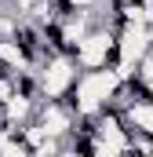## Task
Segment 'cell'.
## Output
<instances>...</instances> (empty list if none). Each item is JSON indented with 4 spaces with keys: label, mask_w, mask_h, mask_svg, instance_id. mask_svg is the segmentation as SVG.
Here are the masks:
<instances>
[{
    "label": "cell",
    "mask_w": 153,
    "mask_h": 157,
    "mask_svg": "<svg viewBox=\"0 0 153 157\" xmlns=\"http://www.w3.org/2000/svg\"><path fill=\"white\" fill-rule=\"evenodd\" d=\"M120 88V73L113 66H102V70H80L76 88L66 95L69 106L76 110V117H95L102 106H110V99Z\"/></svg>",
    "instance_id": "1"
},
{
    "label": "cell",
    "mask_w": 153,
    "mask_h": 157,
    "mask_svg": "<svg viewBox=\"0 0 153 157\" xmlns=\"http://www.w3.org/2000/svg\"><path fill=\"white\" fill-rule=\"evenodd\" d=\"M76 62L80 70H102V66H117L120 51H117V29L113 26H91L88 37L76 48Z\"/></svg>",
    "instance_id": "2"
},
{
    "label": "cell",
    "mask_w": 153,
    "mask_h": 157,
    "mask_svg": "<svg viewBox=\"0 0 153 157\" xmlns=\"http://www.w3.org/2000/svg\"><path fill=\"white\" fill-rule=\"evenodd\" d=\"M76 77H80L76 55H69V51L51 55V59L40 66V91H44V99H66L76 88Z\"/></svg>",
    "instance_id": "3"
},
{
    "label": "cell",
    "mask_w": 153,
    "mask_h": 157,
    "mask_svg": "<svg viewBox=\"0 0 153 157\" xmlns=\"http://www.w3.org/2000/svg\"><path fill=\"white\" fill-rule=\"evenodd\" d=\"M117 51H120V62H142L153 51V29L142 22H128V26H117Z\"/></svg>",
    "instance_id": "4"
},
{
    "label": "cell",
    "mask_w": 153,
    "mask_h": 157,
    "mask_svg": "<svg viewBox=\"0 0 153 157\" xmlns=\"http://www.w3.org/2000/svg\"><path fill=\"white\" fill-rule=\"evenodd\" d=\"M124 117H128V124H131L135 132H142V135L153 139V99H135V102L124 110Z\"/></svg>",
    "instance_id": "5"
},
{
    "label": "cell",
    "mask_w": 153,
    "mask_h": 157,
    "mask_svg": "<svg viewBox=\"0 0 153 157\" xmlns=\"http://www.w3.org/2000/svg\"><path fill=\"white\" fill-rule=\"evenodd\" d=\"M150 29H153V26H150Z\"/></svg>",
    "instance_id": "6"
}]
</instances>
